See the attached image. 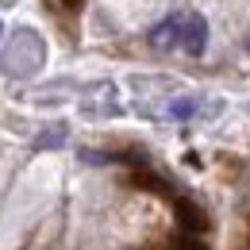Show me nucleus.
I'll list each match as a JSON object with an SVG mask.
<instances>
[{"mask_svg":"<svg viewBox=\"0 0 250 250\" xmlns=\"http://www.w3.org/2000/svg\"><path fill=\"white\" fill-rule=\"evenodd\" d=\"M150 46L158 50H173V46H181V39H185V16H169V20H162L158 27H150Z\"/></svg>","mask_w":250,"mask_h":250,"instance_id":"nucleus-1","label":"nucleus"},{"mask_svg":"<svg viewBox=\"0 0 250 250\" xmlns=\"http://www.w3.org/2000/svg\"><path fill=\"white\" fill-rule=\"evenodd\" d=\"M204 46H208V23H204V16H185V39H181V50L192 54V58H200Z\"/></svg>","mask_w":250,"mask_h":250,"instance_id":"nucleus-2","label":"nucleus"},{"mask_svg":"<svg viewBox=\"0 0 250 250\" xmlns=\"http://www.w3.org/2000/svg\"><path fill=\"white\" fill-rule=\"evenodd\" d=\"M196 108H200V96H177V100L166 104V116L169 120H188V116H196Z\"/></svg>","mask_w":250,"mask_h":250,"instance_id":"nucleus-3","label":"nucleus"},{"mask_svg":"<svg viewBox=\"0 0 250 250\" xmlns=\"http://www.w3.org/2000/svg\"><path fill=\"white\" fill-rule=\"evenodd\" d=\"M62 143H65V124H54V127H46V131L39 135L35 146H62Z\"/></svg>","mask_w":250,"mask_h":250,"instance_id":"nucleus-4","label":"nucleus"},{"mask_svg":"<svg viewBox=\"0 0 250 250\" xmlns=\"http://www.w3.org/2000/svg\"><path fill=\"white\" fill-rule=\"evenodd\" d=\"M81 4H85V0H62V8H65V12H77Z\"/></svg>","mask_w":250,"mask_h":250,"instance_id":"nucleus-5","label":"nucleus"},{"mask_svg":"<svg viewBox=\"0 0 250 250\" xmlns=\"http://www.w3.org/2000/svg\"><path fill=\"white\" fill-rule=\"evenodd\" d=\"M247 50H250V42H247Z\"/></svg>","mask_w":250,"mask_h":250,"instance_id":"nucleus-6","label":"nucleus"}]
</instances>
